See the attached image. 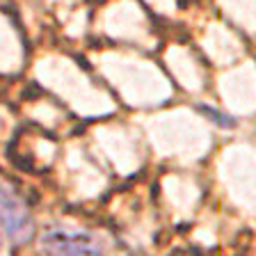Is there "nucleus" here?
<instances>
[{"instance_id": "1", "label": "nucleus", "mask_w": 256, "mask_h": 256, "mask_svg": "<svg viewBox=\"0 0 256 256\" xmlns=\"http://www.w3.org/2000/svg\"><path fill=\"white\" fill-rule=\"evenodd\" d=\"M0 224L16 245H26L34 236V222L26 202L5 183H0Z\"/></svg>"}, {"instance_id": "2", "label": "nucleus", "mask_w": 256, "mask_h": 256, "mask_svg": "<svg viewBox=\"0 0 256 256\" xmlns=\"http://www.w3.org/2000/svg\"><path fill=\"white\" fill-rule=\"evenodd\" d=\"M44 256H101V242L87 231L50 229L42 236Z\"/></svg>"}]
</instances>
